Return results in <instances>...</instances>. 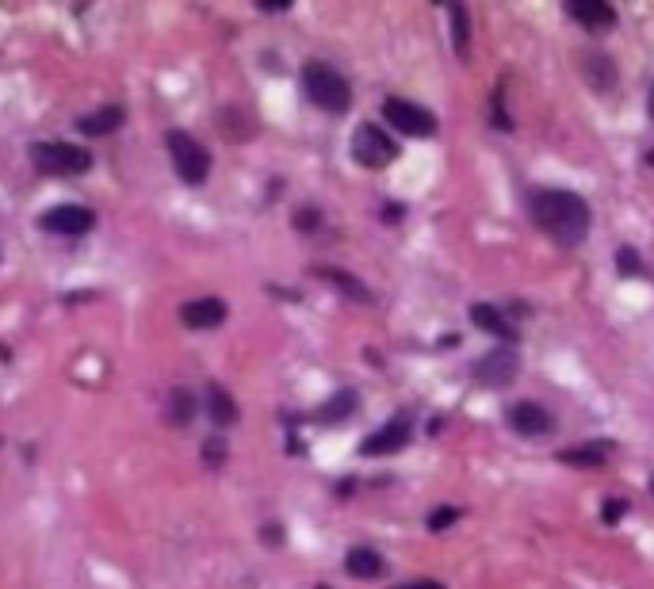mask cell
Segmentation results:
<instances>
[{
    "instance_id": "6da1fadb",
    "label": "cell",
    "mask_w": 654,
    "mask_h": 589,
    "mask_svg": "<svg viewBox=\"0 0 654 589\" xmlns=\"http://www.w3.org/2000/svg\"><path fill=\"white\" fill-rule=\"evenodd\" d=\"M528 219L544 230L547 238L563 249H574L582 245L589 234V203L578 192H567V188H536L528 196Z\"/></svg>"
},
{
    "instance_id": "7a4b0ae2",
    "label": "cell",
    "mask_w": 654,
    "mask_h": 589,
    "mask_svg": "<svg viewBox=\"0 0 654 589\" xmlns=\"http://www.w3.org/2000/svg\"><path fill=\"white\" fill-rule=\"evenodd\" d=\"M303 92L314 108L329 111V115H345L352 108V85L345 81V73L333 69L329 62H306Z\"/></svg>"
},
{
    "instance_id": "3957f363",
    "label": "cell",
    "mask_w": 654,
    "mask_h": 589,
    "mask_svg": "<svg viewBox=\"0 0 654 589\" xmlns=\"http://www.w3.org/2000/svg\"><path fill=\"white\" fill-rule=\"evenodd\" d=\"M31 165L43 176H85L92 169V153L73 142H35Z\"/></svg>"
},
{
    "instance_id": "277c9868",
    "label": "cell",
    "mask_w": 654,
    "mask_h": 589,
    "mask_svg": "<svg viewBox=\"0 0 654 589\" xmlns=\"http://www.w3.org/2000/svg\"><path fill=\"white\" fill-rule=\"evenodd\" d=\"M165 146H169L176 176H180L184 184L199 188V184L207 180V173H211V153H207V146H203L199 138H192L188 131H169L165 134Z\"/></svg>"
},
{
    "instance_id": "5b68a950",
    "label": "cell",
    "mask_w": 654,
    "mask_h": 589,
    "mask_svg": "<svg viewBox=\"0 0 654 589\" xmlns=\"http://www.w3.org/2000/svg\"><path fill=\"white\" fill-rule=\"evenodd\" d=\"M352 157L364 169H387V165H394V157H398V142L383 127L360 123L356 134H352Z\"/></svg>"
},
{
    "instance_id": "8992f818",
    "label": "cell",
    "mask_w": 654,
    "mask_h": 589,
    "mask_svg": "<svg viewBox=\"0 0 654 589\" xmlns=\"http://www.w3.org/2000/svg\"><path fill=\"white\" fill-rule=\"evenodd\" d=\"M383 119H387V127H394V131L406 134V138H433L436 134L433 111L414 104V100H406V96H391L383 104Z\"/></svg>"
},
{
    "instance_id": "52a82bcc",
    "label": "cell",
    "mask_w": 654,
    "mask_h": 589,
    "mask_svg": "<svg viewBox=\"0 0 654 589\" xmlns=\"http://www.w3.org/2000/svg\"><path fill=\"white\" fill-rule=\"evenodd\" d=\"M414 437V417L410 414H394L387 425H379L375 433L360 440V456H398Z\"/></svg>"
},
{
    "instance_id": "ba28073f",
    "label": "cell",
    "mask_w": 654,
    "mask_h": 589,
    "mask_svg": "<svg viewBox=\"0 0 654 589\" xmlns=\"http://www.w3.org/2000/svg\"><path fill=\"white\" fill-rule=\"evenodd\" d=\"M39 226L46 234H58V238H81V234H88L96 226V215L88 207H81V203H58V207L43 211Z\"/></svg>"
},
{
    "instance_id": "9c48e42d",
    "label": "cell",
    "mask_w": 654,
    "mask_h": 589,
    "mask_svg": "<svg viewBox=\"0 0 654 589\" xmlns=\"http://www.w3.org/2000/svg\"><path fill=\"white\" fill-rule=\"evenodd\" d=\"M517 371H521V356H517V349L498 345V349H490L479 364H475V379H479L482 387L502 391V387H509V383L517 379Z\"/></svg>"
},
{
    "instance_id": "30bf717a",
    "label": "cell",
    "mask_w": 654,
    "mask_h": 589,
    "mask_svg": "<svg viewBox=\"0 0 654 589\" xmlns=\"http://www.w3.org/2000/svg\"><path fill=\"white\" fill-rule=\"evenodd\" d=\"M509 425H513L517 437H528V440L532 437L544 440L555 433V417H551V410H547L544 402H532V398L509 406Z\"/></svg>"
},
{
    "instance_id": "8fae6325",
    "label": "cell",
    "mask_w": 654,
    "mask_h": 589,
    "mask_svg": "<svg viewBox=\"0 0 654 589\" xmlns=\"http://www.w3.org/2000/svg\"><path fill=\"white\" fill-rule=\"evenodd\" d=\"M471 326L482 329V333H490V337H498V341L509 345V349H517V341H521V329L513 326V318L505 314L502 306L475 303L471 306Z\"/></svg>"
},
{
    "instance_id": "7c38bea8",
    "label": "cell",
    "mask_w": 654,
    "mask_h": 589,
    "mask_svg": "<svg viewBox=\"0 0 654 589\" xmlns=\"http://www.w3.org/2000/svg\"><path fill=\"white\" fill-rule=\"evenodd\" d=\"M567 16L574 23H582L586 31H612L616 27V8L609 0H567Z\"/></svg>"
},
{
    "instance_id": "4fadbf2b",
    "label": "cell",
    "mask_w": 654,
    "mask_h": 589,
    "mask_svg": "<svg viewBox=\"0 0 654 589\" xmlns=\"http://www.w3.org/2000/svg\"><path fill=\"white\" fill-rule=\"evenodd\" d=\"M180 322L188 329H215L226 322V303L222 299H196L180 306Z\"/></svg>"
},
{
    "instance_id": "5bb4252c",
    "label": "cell",
    "mask_w": 654,
    "mask_h": 589,
    "mask_svg": "<svg viewBox=\"0 0 654 589\" xmlns=\"http://www.w3.org/2000/svg\"><path fill=\"white\" fill-rule=\"evenodd\" d=\"M582 77L593 85V92H612L616 88V62L605 50H586L582 54Z\"/></svg>"
},
{
    "instance_id": "9a60e30c",
    "label": "cell",
    "mask_w": 654,
    "mask_h": 589,
    "mask_svg": "<svg viewBox=\"0 0 654 589\" xmlns=\"http://www.w3.org/2000/svg\"><path fill=\"white\" fill-rule=\"evenodd\" d=\"M123 119H127V111L115 108V104H108V108L81 115V119H77V131L88 134V138H104V134L119 131V127H123Z\"/></svg>"
},
{
    "instance_id": "2e32d148",
    "label": "cell",
    "mask_w": 654,
    "mask_h": 589,
    "mask_svg": "<svg viewBox=\"0 0 654 589\" xmlns=\"http://www.w3.org/2000/svg\"><path fill=\"white\" fill-rule=\"evenodd\" d=\"M345 570H349L352 578H379V574H387V559L375 547H349Z\"/></svg>"
},
{
    "instance_id": "e0dca14e",
    "label": "cell",
    "mask_w": 654,
    "mask_h": 589,
    "mask_svg": "<svg viewBox=\"0 0 654 589\" xmlns=\"http://www.w3.org/2000/svg\"><path fill=\"white\" fill-rule=\"evenodd\" d=\"M314 276H322L329 287H337L341 295H349L352 303H371V291L352 272H345V268H329V264H322V268H314Z\"/></svg>"
},
{
    "instance_id": "ac0fdd59",
    "label": "cell",
    "mask_w": 654,
    "mask_h": 589,
    "mask_svg": "<svg viewBox=\"0 0 654 589\" xmlns=\"http://www.w3.org/2000/svg\"><path fill=\"white\" fill-rule=\"evenodd\" d=\"M612 452H616L612 440H597V444H578V448L559 452V463H570V467H601Z\"/></svg>"
},
{
    "instance_id": "d6986e66",
    "label": "cell",
    "mask_w": 654,
    "mask_h": 589,
    "mask_svg": "<svg viewBox=\"0 0 654 589\" xmlns=\"http://www.w3.org/2000/svg\"><path fill=\"white\" fill-rule=\"evenodd\" d=\"M207 414H211V421L215 425H234L238 421V402H234V394L226 391V387H218V383H211L207 387Z\"/></svg>"
},
{
    "instance_id": "ffe728a7",
    "label": "cell",
    "mask_w": 654,
    "mask_h": 589,
    "mask_svg": "<svg viewBox=\"0 0 654 589\" xmlns=\"http://www.w3.org/2000/svg\"><path fill=\"white\" fill-rule=\"evenodd\" d=\"M444 8H448V20H452V46H456L459 58H467V50H471V16H467V8L459 0H448Z\"/></svg>"
},
{
    "instance_id": "44dd1931",
    "label": "cell",
    "mask_w": 654,
    "mask_h": 589,
    "mask_svg": "<svg viewBox=\"0 0 654 589\" xmlns=\"http://www.w3.org/2000/svg\"><path fill=\"white\" fill-rule=\"evenodd\" d=\"M356 406H360L356 391H337L314 417H318V421H326V425H337V421H345V417L356 414Z\"/></svg>"
},
{
    "instance_id": "7402d4cb",
    "label": "cell",
    "mask_w": 654,
    "mask_h": 589,
    "mask_svg": "<svg viewBox=\"0 0 654 589\" xmlns=\"http://www.w3.org/2000/svg\"><path fill=\"white\" fill-rule=\"evenodd\" d=\"M192 417H196V398H192V391L169 394V421L173 425H188Z\"/></svg>"
},
{
    "instance_id": "603a6c76",
    "label": "cell",
    "mask_w": 654,
    "mask_h": 589,
    "mask_svg": "<svg viewBox=\"0 0 654 589\" xmlns=\"http://www.w3.org/2000/svg\"><path fill=\"white\" fill-rule=\"evenodd\" d=\"M616 268H620V276H639L643 272V261H639V253H635L632 245H620L616 249Z\"/></svg>"
},
{
    "instance_id": "cb8c5ba5",
    "label": "cell",
    "mask_w": 654,
    "mask_h": 589,
    "mask_svg": "<svg viewBox=\"0 0 654 589\" xmlns=\"http://www.w3.org/2000/svg\"><path fill=\"white\" fill-rule=\"evenodd\" d=\"M203 459H207L211 467H222V463H226V437H222V433H211V437L203 440Z\"/></svg>"
},
{
    "instance_id": "d4e9b609",
    "label": "cell",
    "mask_w": 654,
    "mask_h": 589,
    "mask_svg": "<svg viewBox=\"0 0 654 589\" xmlns=\"http://www.w3.org/2000/svg\"><path fill=\"white\" fill-rule=\"evenodd\" d=\"M452 521H459V509H452V505H440V509H433V513H429V528H433V532H444V528H452Z\"/></svg>"
},
{
    "instance_id": "484cf974",
    "label": "cell",
    "mask_w": 654,
    "mask_h": 589,
    "mask_svg": "<svg viewBox=\"0 0 654 589\" xmlns=\"http://www.w3.org/2000/svg\"><path fill=\"white\" fill-rule=\"evenodd\" d=\"M624 513H628V502H624V498H609L601 517H605V524H616L620 517H624Z\"/></svg>"
},
{
    "instance_id": "4316f807",
    "label": "cell",
    "mask_w": 654,
    "mask_h": 589,
    "mask_svg": "<svg viewBox=\"0 0 654 589\" xmlns=\"http://www.w3.org/2000/svg\"><path fill=\"white\" fill-rule=\"evenodd\" d=\"M494 127H498V131H513V123H509V115H505L502 92H494Z\"/></svg>"
},
{
    "instance_id": "83f0119b",
    "label": "cell",
    "mask_w": 654,
    "mask_h": 589,
    "mask_svg": "<svg viewBox=\"0 0 654 589\" xmlns=\"http://www.w3.org/2000/svg\"><path fill=\"white\" fill-rule=\"evenodd\" d=\"M295 226H299V230H318V226H322V215H318V211H299V215H295Z\"/></svg>"
},
{
    "instance_id": "f1b7e54d",
    "label": "cell",
    "mask_w": 654,
    "mask_h": 589,
    "mask_svg": "<svg viewBox=\"0 0 654 589\" xmlns=\"http://www.w3.org/2000/svg\"><path fill=\"white\" fill-rule=\"evenodd\" d=\"M257 8H261V12H287L291 0H257Z\"/></svg>"
},
{
    "instance_id": "f546056e",
    "label": "cell",
    "mask_w": 654,
    "mask_h": 589,
    "mask_svg": "<svg viewBox=\"0 0 654 589\" xmlns=\"http://www.w3.org/2000/svg\"><path fill=\"white\" fill-rule=\"evenodd\" d=\"M398 589H444L440 582H414V586H398Z\"/></svg>"
},
{
    "instance_id": "4dcf8cb0",
    "label": "cell",
    "mask_w": 654,
    "mask_h": 589,
    "mask_svg": "<svg viewBox=\"0 0 654 589\" xmlns=\"http://www.w3.org/2000/svg\"><path fill=\"white\" fill-rule=\"evenodd\" d=\"M647 115L654 119V85H651V92H647Z\"/></svg>"
},
{
    "instance_id": "1f68e13d",
    "label": "cell",
    "mask_w": 654,
    "mask_h": 589,
    "mask_svg": "<svg viewBox=\"0 0 654 589\" xmlns=\"http://www.w3.org/2000/svg\"><path fill=\"white\" fill-rule=\"evenodd\" d=\"M647 165L654 169V150H647Z\"/></svg>"
},
{
    "instance_id": "d6a6232c",
    "label": "cell",
    "mask_w": 654,
    "mask_h": 589,
    "mask_svg": "<svg viewBox=\"0 0 654 589\" xmlns=\"http://www.w3.org/2000/svg\"><path fill=\"white\" fill-rule=\"evenodd\" d=\"M651 494H654V475H651Z\"/></svg>"
}]
</instances>
